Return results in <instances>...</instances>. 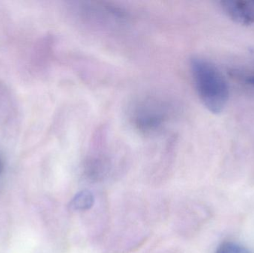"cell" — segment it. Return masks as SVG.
<instances>
[{"label": "cell", "mask_w": 254, "mask_h": 253, "mask_svg": "<svg viewBox=\"0 0 254 253\" xmlns=\"http://www.w3.org/2000/svg\"><path fill=\"white\" fill-rule=\"evenodd\" d=\"M168 105L154 98L144 99L137 102L131 112L133 124L143 133L156 132L169 117Z\"/></svg>", "instance_id": "cell-2"}, {"label": "cell", "mask_w": 254, "mask_h": 253, "mask_svg": "<svg viewBox=\"0 0 254 253\" xmlns=\"http://www.w3.org/2000/svg\"><path fill=\"white\" fill-rule=\"evenodd\" d=\"M246 82L254 87V75H251L246 77Z\"/></svg>", "instance_id": "cell-6"}, {"label": "cell", "mask_w": 254, "mask_h": 253, "mask_svg": "<svg viewBox=\"0 0 254 253\" xmlns=\"http://www.w3.org/2000/svg\"><path fill=\"white\" fill-rule=\"evenodd\" d=\"M190 68L203 105L213 114L222 112L229 99V88L220 71L210 61L198 56L191 59Z\"/></svg>", "instance_id": "cell-1"}, {"label": "cell", "mask_w": 254, "mask_h": 253, "mask_svg": "<svg viewBox=\"0 0 254 253\" xmlns=\"http://www.w3.org/2000/svg\"><path fill=\"white\" fill-rule=\"evenodd\" d=\"M95 203L93 194L89 190L77 193L71 201V206L74 210L85 211L91 209Z\"/></svg>", "instance_id": "cell-4"}, {"label": "cell", "mask_w": 254, "mask_h": 253, "mask_svg": "<svg viewBox=\"0 0 254 253\" xmlns=\"http://www.w3.org/2000/svg\"><path fill=\"white\" fill-rule=\"evenodd\" d=\"M221 7L231 19L243 25L254 23V1L224 0Z\"/></svg>", "instance_id": "cell-3"}, {"label": "cell", "mask_w": 254, "mask_h": 253, "mask_svg": "<svg viewBox=\"0 0 254 253\" xmlns=\"http://www.w3.org/2000/svg\"><path fill=\"white\" fill-rule=\"evenodd\" d=\"M1 169H2V163H1V160H0V173H1Z\"/></svg>", "instance_id": "cell-7"}, {"label": "cell", "mask_w": 254, "mask_h": 253, "mask_svg": "<svg viewBox=\"0 0 254 253\" xmlns=\"http://www.w3.org/2000/svg\"><path fill=\"white\" fill-rule=\"evenodd\" d=\"M216 253H253L248 248L234 242H225L220 245Z\"/></svg>", "instance_id": "cell-5"}]
</instances>
